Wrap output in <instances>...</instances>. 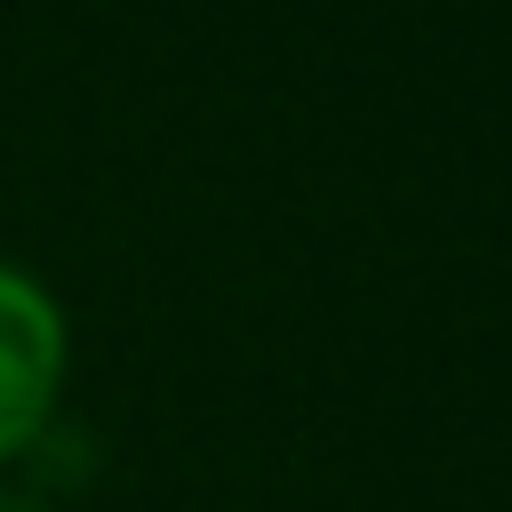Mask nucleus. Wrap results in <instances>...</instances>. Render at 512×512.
<instances>
[{
  "instance_id": "nucleus-1",
  "label": "nucleus",
  "mask_w": 512,
  "mask_h": 512,
  "mask_svg": "<svg viewBox=\"0 0 512 512\" xmlns=\"http://www.w3.org/2000/svg\"><path fill=\"white\" fill-rule=\"evenodd\" d=\"M56 392H64V312L24 264H0V464L56 424Z\"/></svg>"
},
{
  "instance_id": "nucleus-2",
  "label": "nucleus",
  "mask_w": 512,
  "mask_h": 512,
  "mask_svg": "<svg viewBox=\"0 0 512 512\" xmlns=\"http://www.w3.org/2000/svg\"><path fill=\"white\" fill-rule=\"evenodd\" d=\"M0 512H48V504H40L32 488H0Z\"/></svg>"
}]
</instances>
